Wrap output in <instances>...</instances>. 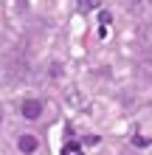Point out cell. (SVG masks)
<instances>
[{"mask_svg": "<svg viewBox=\"0 0 152 155\" xmlns=\"http://www.w3.org/2000/svg\"><path fill=\"white\" fill-rule=\"evenodd\" d=\"M20 113H23L25 118H31V121H34V118L42 116V102H40V99H25L23 107H20Z\"/></svg>", "mask_w": 152, "mask_h": 155, "instance_id": "1", "label": "cell"}, {"mask_svg": "<svg viewBox=\"0 0 152 155\" xmlns=\"http://www.w3.org/2000/svg\"><path fill=\"white\" fill-rule=\"evenodd\" d=\"M17 147H20V152H25V155H31L34 150L40 147V141L34 138V135H28V133H25V135H20V141H17Z\"/></svg>", "mask_w": 152, "mask_h": 155, "instance_id": "2", "label": "cell"}, {"mask_svg": "<svg viewBox=\"0 0 152 155\" xmlns=\"http://www.w3.org/2000/svg\"><path fill=\"white\" fill-rule=\"evenodd\" d=\"M62 155H79V144L76 141H68L65 150H62Z\"/></svg>", "mask_w": 152, "mask_h": 155, "instance_id": "3", "label": "cell"}, {"mask_svg": "<svg viewBox=\"0 0 152 155\" xmlns=\"http://www.w3.org/2000/svg\"><path fill=\"white\" fill-rule=\"evenodd\" d=\"M102 0H85V8H99Z\"/></svg>", "mask_w": 152, "mask_h": 155, "instance_id": "4", "label": "cell"}, {"mask_svg": "<svg viewBox=\"0 0 152 155\" xmlns=\"http://www.w3.org/2000/svg\"><path fill=\"white\" fill-rule=\"evenodd\" d=\"M99 20H102V23L107 25V23H110V12H102V14H99Z\"/></svg>", "mask_w": 152, "mask_h": 155, "instance_id": "5", "label": "cell"}, {"mask_svg": "<svg viewBox=\"0 0 152 155\" xmlns=\"http://www.w3.org/2000/svg\"><path fill=\"white\" fill-rule=\"evenodd\" d=\"M0 121H3V110H0Z\"/></svg>", "mask_w": 152, "mask_h": 155, "instance_id": "6", "label": "cell"}, {"mask_svg": "<svg viewBox=\"0 0 152 155\" xmlns=\"http://www.w3.org/2000/svg\"><path fill=\"white\" fill-rule=\"evenodd\" d=\"M132 3H138V0H132Z\"/></svg>", "mask_w": 152, "mask_h": 155, "instance_id": "7", "label": "cell"}]
</instances>
